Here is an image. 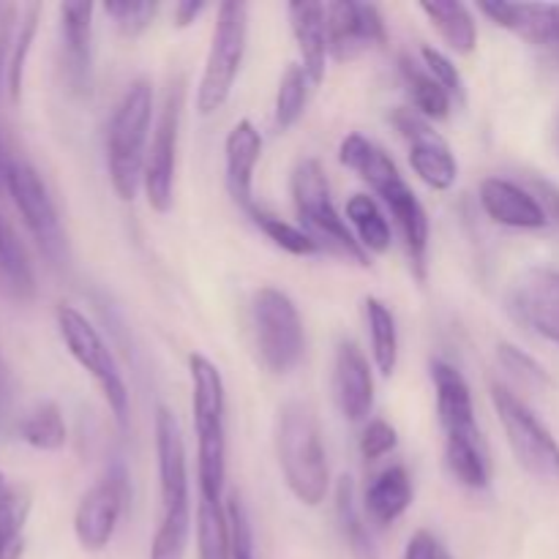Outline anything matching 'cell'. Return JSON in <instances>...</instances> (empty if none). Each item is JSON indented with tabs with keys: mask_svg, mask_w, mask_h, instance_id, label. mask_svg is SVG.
<instances>
[{
	"mask_svg": "<svg viewBox=\"0 0 559 559\" xmlns=\"http://www.w3.org/2000/svg\"><path fill=\"white\" fill-rule=\"evenodd\" d=\"M276 456L295 500L309 508L322 506L331 491V469L320 420L306 402H287L278 409Z\"/></svg>",
	"mask_w": 559,
	"mask_h": 559,
	"instance_id": "obj_3",
	"label": "cell"
},
{
	"mask_svg": "<svg viewBox=\"0 0 559 559\" xmlns=\"http://www.w3.org/2000/svg\"><path fill=\"white\" fill-rule=\"evenodd\" d=\"M249 44V5L240 0H224L216 9L211 49L197 87V109L202 118L218 112L233 96Z\"/></svg>",
	"mask_w": 559,
	"mask_h": 559,
	"instance_id": "obj_5",
	"label": "cell"
},
{
	"mask_svg": "<svg viewBox=\"0 0 559 559\" xmlns=\"http://www.w3.org/2000/svg\"><path fill=\"white\" fill-rule=\"evenodd\" d=\"M333 399L338 413L349 424L369 418L374 407V374L364 349L349 338H342L333 358Z\"/></svg>",
	"mask_w": 559,
	"mask_h": 559,
	"instance_id": "obj_17",
	"label": "cell"
},
{
	"mask_svg": "<svg viewBox=\"0 0 559 559\" xmlns=\"http://www.w3.org/2000/svg\"><path fill=\"white\" fill-rule=\"evenodd\" d=\"M336 522L353 559H380L374 540H371L369 524H366L358 500H355V484L349 475H342L336 484Z\"/></svg>",
	"mask_w": 559,
	"mask_h": 559,
	"instance_id": "obj_30",
	"label": "cell"
},
{
	"mask_svg": "<svg viewBox=\"0 0 559 559\" xmlns=\"http://www.w3.org/2000/svg\"><path fill=\"white\" fill-rule=\"evenodd\" d=\"M311 91H314V85H311V80H309V74L304 71V66H298V63L287 66L282 82H278L276 107H273L276 109V112H273V120H276L278 129L289 131L300 118H304Z\"/></svg>",
	"mask_w": 559,
	"mask_h": 559,
	"instance_id": "obj_36",
	"label": "cell"
},
{
	"mask_svg": "<svg viewBox=\"0 0 559 559\" xmlns=\"http://www.w3.org/2000/svg\"><path fill=\"white\" fill-rule=\"evenodd\" d=\"M14 402H16L14 374H11L9 360H5L3 353H0V426H3L5 420H11V415H14Z\"/></svg>",
	"mask_w": 559,
	"mask_h": 559,
	"instance_id": "obj_44",
	"label": "cell"
},
{
	"mask_svg": "<svg viewBox=\"0 0 559 559\" xmlns=\"http://www.w3.org/2000/svg\"><path fill=\"white\" fill-rule=\"evenodd\" d=\"M413 497L415 489L407 467L391 464V467L382 469V473L366 486L364 511L366 516H369V522H374L377 527H388V524H396L399 519L409 511Z\"/></svg>",
	"mask_w": 559,
	"mask_h": 559,
	"instance_id": "obj_24",
	"label": "cell"
},
{
	"mask_svg": "<svg viewBox=\"0 0 559 559\" xmlns=\"http://www.w3.org/2000/svg\"><path fill=\"white\" fill-rule=\"evenodd\" d=\"M347 224L364 246L366 254H385L393 243V229L388 224L380 202L369 194H353L347 200Z\"/></svg>",
	"mask_w": 559,
	"mask_h": 559,
	"instance_id": "obj_29",
	"label": "cell"
},
{
	"mask_svg": "<svg viewBox=\"0 0 559 559\" xmlns=\"http://www.w3.org/2000/svg\"><path fill=\"white\" fill-rule=\"evenodd\" d=\"M205 9H207V3H202V0H180V3H175V9H173L175 25L189 27L191 22L200 20V14Z\"/></svg>",
	"mask_w": 559,
	"mask_h": 559,
	"instance_id": "obj_46",
	"label": "cell"
},
{
	"mask_svg": "<svg viewBox=\"0 0 559 559\" xmlns=\"http://www.w3.org/2000/svg\"><path fill=\"white\" fill-rule=\"evenodd\" d=\"M197 549L200 559H233V535L222 502L200 500L197 506Z\"/></svg>",
	"mask_w": 559,
	"mask_h": 559,
	"instance_id": "obj_34",
	"label": "cell"
},
{
	"mask_svg": "<svg viewBox=\"0 0 559 559\" xmlns=\"http://www.w3.org/2000/svg\"><path fill=\"white\" fill-rule=\"evenodd\" d=\"M129 495V473H126L123 464L115 462L104 473V478L82 495L74 511V535L82 549L91 551V555L107 549L115 530H118L120 516H123Z\"/></svg>",
	"mask_w": 559,
	"mask_h": 559,
	"instance_id": "obj_12",
	"label": "cell"
},
{
	"mask_svg": "<svg viewBox=\"0 0 559 559\" xmlns=\"http://www.w3.org/2000/svg\"><path fill=\"white\" fill-rule=\"evenodd\" d=\"M16 431H20V440L25 445L44 453L60 451L66 445V440H69L63 413H60V407L55 402H41L31 413L22 415L20 424H16Z\"/></svg>",
	"mask_w": 559,
	"mask_h": 559,
	"instance_id": "obj_33",
	"label": "cell"
},
{
	"mask_svg": "<svg viewBox=\"0 0 559 559\" xmlns=\"http://www.w3.org/2000/svg\"><path fill=\"white\" fill-rule=\"evenodd\" d=\"M0 282L16 300H31L36 295V273H33L31 257L14 224L3 213H0Z\"/></svg>",
	"mask_w": 559,
	"mask_h": 559,
	"instance_id": "obj_27",
	"label": "cell"
},
{
	"mask_svg": "<svg viewBox=\"0 0 559 559\" xmlns=\"http://www.w3.org/2000/svg\"><path fill=\"white\" fill-rule=\"evenodd\" d=\"M251 317H254L257 353L262 366L276 377L298 369L306 353V331L293 298L276 287L257 289Z\"/></svg>",
	"mask_w": 559,
	"mask_h": 559,
	"instance_id": "obj_7",
	"label": "cell"
},
{
	"mask_svg": "<svg viewBox=\"0 0 559 559\" xmlns=\"http://www.w3.org/2000/svg\"><path fill=\"white\" fill-rule=\"evenodd\" d=\"M445 557L448 551L442 549L440 540H437L431 533H426V530L415 533L413 538H409L407 549H404V559H445Z\"/></svg>",
	"mask_w": 559,
	"mask_h": 559,
	"instance_id": "obj_43",
	"label": "cell"
},
{
	"mask_svg": "<svg viewBox=\"0 0 559 559\" xmlns=\"http://www.w3.org/2000/svg\"><path fill=\"white\" fill-rule=\"evenodd\" d=\"M38 16H41V5L33 3L25 9V16L16 25L14 41L9 49V63H5V87H9L11 102H20L22 96V80H25V63L31 55L33 41L38 33Z\"/></svg>",
	"mask_w": 559,
	"mask_h": 559,
	"instance_id": "obj_37",
	"label": "cell"
},
{
	"mask_svg": "<svg viewBox=\"0 0 559 559\" xmlns=\"http://www.w3.org/2000/svg\"><path fill=\"white\" fill-rule=\"evenodd\" d=\"M186 107V82L175 80L164 96L162 115L156 120L151 147H147L145 175H142V189H145L147 205L156 213H167L175 202V169H178V142L180 123H183Z\"/></svg>",
	"mask_w": 559,
	"mask_h": 559,
	"instance_id": "obj_11",
	"label": "cell"
},
{
	"mask_svg": "<svg viewBox=\"0 0 559 559\" xmlns=\"http://www.w3.org/2000/svg\"><path fill=\"white\" fill-rule=\"evenodd\" d=\"M338 162L347 169H353V173H358V178L369 183V189L391 211L393 222H396L399 233H402L404 249H407L409 267H413L418 282H426V254H429L431 235L429 216H426L424 202L418 200L413 186L399 173L391 153L382 151L369 136L347 134L342 145H338Z\"/></svg>",
	"mask_w": 559,
	"mask_h": 559,
	"instance_id": "obj_1",
	"label": "cell"
},
{
	"mask_svg": "<svg viewBox=\"0 0 559 559\" xmlns=\"http://www.w3.org/2000/svg\"><path fill=\"white\" fill-rule=\"evenodd\" d=\"M262 158V134L249 118L238 120L224 140V183L238 207L251 211L254 202V173Z\"/></svg>",
	"mask_w": 559,
	"mask_h": 559,
	"instance_id": "obj_19",
	"label": "cell"
},
{
	"mask_svg": "<svg viewBox=\"0 0 559 559\" xmlns=\"http://www.w3.org/2000/svg\"><path fill=\"white\" fill-rule=\"evenodd\" d=\"M5 486H9V478H5V475H3V473H0V497H3Z\"/></svg>",
	"mask_w": 559,
	"mask_h": 559,
	"instance_id": "obj_48",
	"label": "cell"
},
{
	"mask_svg": "<svg viewBox=\"0 0 559 559\" xmlns=\"http://www.w3.org/2000/svg\"><path fill=\"white\" fill-rule=\"evenodd\" d=\"M5 189H9L16 213L22 216V224H25L27 233L36 240L38 251L52 265H66L69 243H66L63 224H60L52 194H49L47 183L36 173V167L20 162V158H11L9 169H5Z\"/></svg>",
	"mask_w": 559,
	"mask_h": 559,
	"instance_id": "obj_10",
	"label": "cell"
},
{
	"mask_svg": "<svg viewBox=\"0 0 559 559\" xmlns=\"http://www.w3.org/2000/svg\"><path fill=\"white\" fill-rule=\"evenodd\" d=\"M480 14L495 25L516 33L524 41L559 44V3H508V0H484Z\"/></svg>",
	"mask_w": 559,
	"mask_h": 559,
	"instance_id": "obj_22",
	"label": "cell"
},
{
	"mask_svg": "<svg viewBox=\"0 0 559 559\" xmlns=\"http://www.w3.org/2000/svg\"><path fill=\"white\" fill-rule=\"evenodd\" d=\"M156 456H158V489H162L164 511L191 506L189 467H186V442L178 418L169 407L156 409Z\"/></svg>",
	"mask_w": 559,
	"mask_h": 559,
	"instance_id": "obj_18",
	"label": "cell"
},
{
	"mask_svg": "<svg viewBox=\"0 0 559 559\" xmlns=\"http://www.w3.org/2000/svg\"><path fill=\"white\" fill-rule=\"evenodd\" d=\"M497 360H500V366L508 374L516 377L524 385H546V382H549V374H546L544 366H540L533 355L524 353V349L513 347V344L502 342L500 347H497Z\"/></svg>",
	"mask_w": 559,
	"mask_h": 559,
	"instance_id": "obj_41",
	"label": "cell"
},
{
	"mask_svg": "<svg viewBox=\"0 0 559 559\" xmlns=\"http://www.w3.org/2000/svg\"><path fill=\"white\" fill-rule=\"evenodd\" d=\"M429 16L431 27L442 36L448 49L456 55H473L478 47V25L467 3L459 0H424L418 5Z\"/></svg>",
	"mask_w": 559,
	"mask_h": 559,
	"instance_id": "obj_25",
	"label": "cell"
},
{
	"mask_svg": "<svg viewBox=\"0 0 559 559\" xmlns=\"http://www.w3.org/2000/svg\"><path fill=\"white\" fill-rule=\"evenodd\" d=\"M391 120L399 134L407 140L409 167L415 169V175L435 191L453 189L459 180V162L445 136L435 131V126L420 118L415 109H396Z\"/></svg>",
	"mask_w": 559,
	"mask_h": 559,
	"instance_id": "obj_13",
	"label": "cell"
},
{
	"mask_svg": "<svg viewBox=\"0 0 559 559\" xmlns=\"http://www.w3.org/2000/svg\"><path fill=\"white\" fill-rule=\"evenodd\" d=\"M445 467L464 489H486L491 484V459L484 435L445 440Z\"/></svg>",
	"mask_w": 559,
	"mask_h": 559,
	"instance_id": "obj_26",
	"label": "cell"
},
{
	"mask_svg": "<svg viewBox=\"0 0 559 559\" xmlns=\"http://www.w3.org/2000/svg\"><path fill=\"white\" fill-rule=\"evenodd\" d=\"M151 129L153 82L140 76L126 87L107 126V169L118 200L131 202L142 189Z\"/></svg>",
	"mask_w": 559,
	"mask_h": 559,
	"instance_id": "obj_4",
	"label": "cell"
},
{
	"mask_svg": "<svg viewBox=\"0 0 559 559\" xmlns=\"http://www.w3.org/2000/svg\"><path fill=\"white\" fill-rule=\"evenodd\" d=\"M102 11L115 22L120 36L136 38L156 20L158 3H151V0H140V3H131V0H109V3L102 5Z\"/></svg>",
	"mask_w": 559,
	"mask_h": 559,
	"instance_id": "obj_39",
	"label": "cell"
},
{
	"mask_svg": "<svg viewBox=\"0 0 559 559\" xmlns=\"http://www.w3.org/2000/svg\"><path fill=\"white\" fill-rule=\"evenodd\" d=\"M399 435L388 420H371L364 429V437H360V456L366 462H377V459L388 456L391 451H396Z\"/></svg>",
	"mask_w": 559,
	"mask_h": 559,
	"instance_id": "obj_42",
	"label": "cell"
},
{
	"mask_svg": "<svg viewBox=\"0 0 559 559\" xmlns=\"http://www.w3.org/2000/svg\"><path fill=\"white\" fill-rule=\"evenodd\" d=\"M366 328L371 338V358L382 377H391L399 366V331L393 311L380 298L364 300Z\"/></svg>",
	"mask_w": 559,
	"mask_h": 559,
	"instance_id": "obj_32",
	"label": "cell"
},
{
	"mask_svg": "<svg viewBox=\"0 0 559 559\" xmlns=\"http://www.w3.org/2000/svg\"><path fill=\"white\" fill-rule=\"evenodd\" d=\"M93 3L60 5V69L71 96L87 98L93 91Z\"/></svg>",
	"mask_w": 559,
	"mask_h": 559,
	"instance_id": "obj_15",
	"label": "cell"
},
{
	"mask_svg": "<svg viewBox=\"0 0 559 559\" xmlns=\"http://www.w3.org/2000/svg\"><path fill=\"white\" fill-rule=\"evenodd\" d=\"M399 74H402L404 85H407L409 98H413V107L420 118L431 120H445L451 115L453 102L445 93V87L429 74L424 63L413 60L409 55L399 58Z\"/></svg>",
	"mask_w": 559,
	"mask_h": 559,
	"instance_id": "obj_28",
	"label": "cell"
},
{
	"mask_svg": "<svg viewBox=\"0 0 559 559\" xmlns=\"http://www.w3.org/2000/svg\"><path fill=\"white\" fill-rule=\"evenodd\" d=\"M420 60H424V66L429 69V74L445 87L451 102L464 107V104H467V85H464V76L462 71L456 69V63L435 47H420Z\"/></svg>",
	"mask_w": 559,
	"mask_h": 559,
	"instance_id": "obj_40",
	"label": "cell"
},
{
	"mask_svg": "<svg viewBox=\"0 0 559 559\" xmlns=\"http://www.w3.org/2000/svg\"><path fill=\"white\" fill-rule=\"evenodd\" d=\"M328 49L338 63L360 58L369 49L388 41V27L374 3L358 0H336L325 3Z\"/></svg>",
	"mask_w": 559,
	"mask_h": 559,
	"instance_id": "obj_14",
	"label": "cell"
},
{
	"mask_svg": "<svg viewBox=\"0 0 559 559\" xmlns=\"http://www.w3.org/2000/svg\"><path fill=\"white\" fill-rule=\"evenodd\" d=\"M246 213H249L251 224H254V227L260 229L267 240H273V246H278V249L287 251V254H293V257L320 254V240H317L314 235L304 233V229L295 227V224L273 216V213H267L265 207H260V205H254L251 211H246Z\"/></svg>",
	"mask_w": 559,
	"mask_h": 559,
	"instance_id": "obj_35",
	"label": "cell"
},
{
	"mask_svg": "<svg viewBox=\"0 0 559 559\" xmlns=\"http://www.w3.org/2000/svg\"><path fill=\"white\" fill-rule=\"evenodd\" d=\"M431 382L437 393V418H440L445 440L453 437H478L480 426L475 420L473 391L456 366L445 360H431Z\"/></svg>",
	"mask_w": 559,
	"mask_h": 559,
	"instance_id": "obj_20",
	"label": "cell"
},
{
	"mask_svg": "<svg viewBox=\"0 0 559 559\" xmlns=\"http://www.w3.org/2000/svg\"><path fill=\"white\" fill-rule=\"evenodd\" d=\"M191 538V506L164 511L151 544V559H186Z\"/></svg>",
	"mask_w": 559,
	"mask_h": 559,
	"instance_id": "obj_38",
	"label": "cell"
},
{
	"mask_svg": "<svg viewBox=\"0 0 559 559\" xmlns=\"http://www.w3.org/2000/svg\"><path fill=\"white\" fill-rule=\"evenodd\" d=\"M445 559H451V555H448V557H445Z\"/></svg>",
	"mask_w": 559,
	"mask_h": 559,
	"instance_id": "obj_49",
	"label": "cell"
},
{
	"mask_svg": "<svg viewBox=\"0 0 559 559\" xmlns=\"http://www.w3.org/2000/svg\"><path fill=\"white\" fill-rule=\"evenodd\" d=\"M31 491L22 484L5 486L0 497V559H22L25 551V527L31 516Z\"/></svg>",
	"mask_w": 559,
	"mask_h": 559,
	"instance_id": "obj_31",
	"label": "cell"
},
{
	"mask_svg": "<svg viewBox=\"0 0 559 559\" xmlns=\"http://www.w3.org/2000/svg\"><path fill=\"white\" fill-rule=\"evenodd\" d=\"M289 186H293V202L300 222L314 229L320 238H325L333 249L342 251L355 265H369V254H366V249L353 235L347 218L333 205L331 183H328V175L322 169V164L317 158L298 162V167L293 173V183Z\"/></svg>",
	"mask_w": 559,
	"mask_h": 559,
	"instance_id": "obj_8",
	"label": "cell"
},
{
	"mask_svg": "<svg viewBox=\"0 0 559 559\" xmlns=\"http://www.w3.org/2000/svg\"><path fill=\"white\" fill-rule=\"evenodd\" d=\"M191 377V415L197 431V478L200 497L222 502L227 480V391L224 377L205 355H189Z\"/></svg>",
	"mask_w": 559,
	"mask_h": 559,
	"instance_id": "obj_2",
	"label": "cell"
},
{
	"mask_svg": "<svg viewBox=\"0 0 559 559\" xmlns=\"http://www.w3.org/2000/svg\"><path fill=\"white\" fill-rule=\"evenodd\" d=\"M55 320H58V333L60 338H63L69 355L80 364V369L87 371V377L96 382L104 402L112 409L118 426L126 429L131 415L129 385H126L123 371H120L109 344L104 342L98 328L93 325L80 309H74V306L60 304L58 311H55Z\"/></svg>",
	"mask_w": 559,
	"mask_h": 559,
	"instance_id": "obj_6",
	"label": "cell"
},
{
	"mask_svg": "<svg viewBox=\"0 0 559 559\" xmlns=\"http://www.w3.org/2000/svg\"><path fill=\"white\" fill-rule=\"evenodd\" d=\"M530 186H533V194L535 200L540 202V207H544L546 218L555 222L559 227V186H555L546 178H533L530 180Z\"/></svg>",
	"mask_w": 559,
	"mask_h": 559,
	"instance_id": "obj_45",
	"label": "cell"
},
{
	"mask_svg": "<svg viewBox=\"0 0 559 559\" xmlns=\"http://www.w3.org/2000/svg\"><path fill=\"white\" fill-rule=\"evenodd\" d=\"M491 404L516 462L538 480H559V442L538 415L502 382H491Z\"/></svg>",
	"mask_w": 559,
	"mask_h": 559,
	"instance_id": "obj_9",
	"label": "cell"
},
{
	"mask_svg": "<svg viewBox=\"0 0 559 559\" xmlns=\"http://www.w3.org/2000/svg\"><path fill=\"white\" fill-rule=\"evenodd\" d=\"M511 309L522 325L546 342L559 344V271L533 267L511 293Z\"/></svg>",
	"mask_w": 559,
	"mask_h": 559,
	"instance_id": "obj_16",
	"label": "cell"
},
{
	"mask_svg": "<svg viewBox=\"0 0 559 559\" xmlns=\"http://www.w3.org/2000/svg\"><path fill=\"white\" fill-rule=\"evenodd\" d=\"M233 559H254V549H233Z\"/></svg>",
	"mask_w": 559,
	"mask_h": 559,
	"instance_id": "obj_47",
	"label": "cell"
},
{
	"mask_svg": "<svg viewBox=\"0 0 559 559\" xmlns=\"http://www.w3.org/2000/svg\"><path fill=\"white\" fill-rule=\"evenodd\" d=\"M289 27L298 41L300 58H304V71L309 74L311 85H320L325 80V63H328V27H325V3H314V0H295L287 5Z\"/></svg>",
	"mask_w": 559,
	"mask_h": 559,
	"instance_id": "obj_23",
	"label": "cell"
},
{
	"mask_svg": "<svg viewBox=\"0 0 559 559\" xmlns=\"http://www.w3.org/2000/svg\"><path fill=\"white\" fill-rule=\"evenodd\" d=\"M480 207L491 222L511 229H544L549 224L533 191L506 178H486L480 183Z\"/></svg>",
	"mask_w": 559,
	"mask_h": 559,
	"instance_id": "obj_21",
	"label": "cell"
}]
</instances>
